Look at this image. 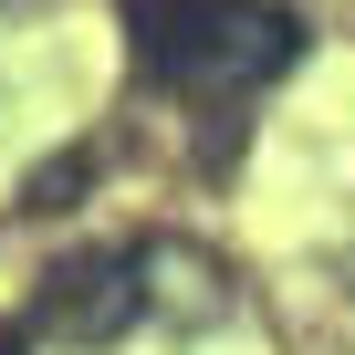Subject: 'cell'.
Segmentation results:
<instances>
[{
	"instance_id": "6da1fadb",
	"label": "cell",
	"mask_w": 355,
	"mask_h": 355,
	"mask_svg": "<svg viewBox=\"0 0 355 355\" xmlns=\"http://www.w3.org/2000/svg\"><path fill=\"white\" fill-rule=\"evenodd\" d=\"M125 42L146 84L220 105V94H261L272 73H293L303 21L282 0H125Z\"/></svg>"
},
{
	"instance_id": "7a4b0ae2",
	"label": "cell",
	"mask_w": 355,
	"mask_h": 355,
	"mask_svg": "<svg viewBox=\"0 0 355 355\" xmlns=\"http://www.w3.org/2000/svg\"><path fill=\"white\" fill-rule=\"evenodd\" d=\"M146 313V282H136V251H84V261H63L53 282H42V334H63V345H115L125 324Z\"/></svg>"
},
{
	"instance_id": "3957f363",
	"label": "cell",
	"mask_w": 355,
	"mask_h": 355,
	"mask_svg": "<svg viewBox=\"0 0 355 355\" xmlns=\"http://www.w3.org/2000/svg\"><path fill=\"white\" fill-rule=\"evenodd\" d=\"M136 282H146V313H178V324H209L230 293H220V261L189 251V241H146L136 251Z\"/></svg>"
},
{
	"instance_id": "277c9868",
	"label": "cell",
	"mask_w": 355,
	"mask_h": 355,
	"mask_svg": "<svg viewBox=\"0 0 355 355\" xmlns=\"http://www.w3.org/2000/svg\"><path fill=\"white\" fill-rule=\"evenodd\" d=\"M84 178H94V146H63V157H42V167L21 178V209H73V199H84Z\"/></svg>"
},
{
	"instance_id": "5b68a950",
	"label": "cell",
	"mask_w": 355,
	"mask_h": 355,
	"mask_svg": "<svg viewBox=\"0 0 355 355\" xmlns=\"http://www.w3.org/2000/svg\"><path fill=\"white\" fill-rule=\"evenodd\" d=\"M0 355H32V324H0Z\"/></svg>"
}]
</instances>
